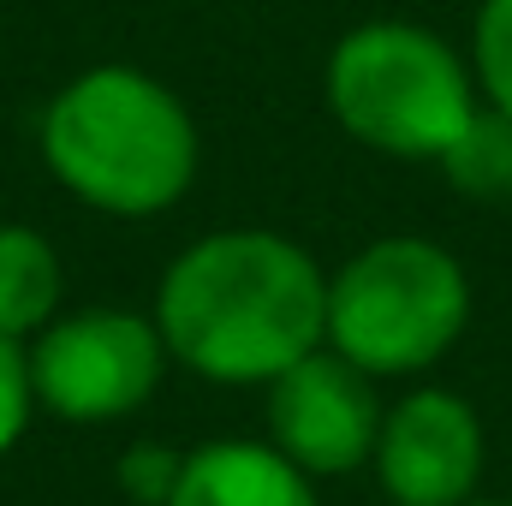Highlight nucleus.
I'll list each match as a JSON object with an SVG mask.
<instances>
[{
    "label": "nucleus",
    "mask_w": 512,
    "mask_h": 506,
    "mask_svg": "<svg viewBox=\"0 0 512 506\" xmlns=\"http://www.w3.org/2000/svg\"><path fill=\"white\" fill-rule=\"evenodd\" d=\"M155 328L167 358H179L191 376L268 387L298 358L328 346V274L286 233H209L167 262Z\"/></svg>",
    "instance_id": "f257e3e1"
},
{
    "label": "nucleus",
    "mask_w": 512,
    "mask_h": 506,
    "mask_svg": "<svg viewBox=\"0 0 512 506\" xmlns=\"http://www.w3.org/2000/svg\"><path fill=\"white\" fill-rule=\"evenodd\" d=\"M42 161L78 203L143 221L191 191L197 120L161 78L137 66H90L48 102Z\"/></svg>",
    "instance_id": "f03ea898"
},
{
    "label": "nucleus",
    "mask_w": 512,
    "mask_h": 506,
    "mask_svg": "<svg viewBox=\"0 0 512 506\" xmlns=\"http://www.w3.org/2000/svg\"><path fill=\"white\" fill-rule=\"evenodd\" d=\"M322 90L340 131L393 161H441L483 108L471 60L447 36L405 18L346 30L328 54Z\"/></svg>",
    "instance_id": "7ed1b4c3"
},
{
    "label": "nucleus",
    "mask_w": 512,
    "mask_h": 506,
    "mask_svg": "<svg viewBox=\"0 0 512 506\" xmlns=\"http://www.w3.org/2000/svg\"><path fill=\"white\" fill-rule=\"evenodd\" d=\"M471 322L465 262L417 233L376 239L328 280V346L364 376L435 370Z\"/></svg>",
    "instance_id": "20e7f679"
},
{
    "label": "nucleus",
    "mask_w": 512,
    "mask_h": 506,
    "mask_svg": "<svg viewBox=\"0 0 512 506\" xmlns=\"http://www.w3.org/2000/svg\"><path fill=\"white\" fill-rule=\"evenodd\" d=\"M167 370V340L155 316L131 310H78L54 316L30 346L36 405L66 423H114L131 417Z\"/></svg>",
    "instance_id": "39448f33"
},
{
    "label": "nucleus",
    "mask_w": 512,
    "mask_h": 506,
    "mask_svg": "<svg viewBox=\"0 0 512 506\" xmlns=\"http://www.w3.org/2000/svg\"><path fill=\"white\" fill-rule=\"evenodd\" d=\"M382 411L376 376L346 364L334 346L298 358L286 376L268 381V441L304 477H352L358 465H370Z\"/></svg>",
    "instance_id": "423d86ee"
},
{
    "label": "nucleus",
    "mask_w": 512,
    "mask_h": 506,
    "mask_svg": "<svg viewBox=\"0 0 512 506\" xmlns=\"http://www.w3.org/2000/svg\"><path fill=\"white\" fill-rule=\"evenodd\" d=\"M483 417L453 387H411L382 411L376 483L393 506H465L483 483Z\"/></svg>",
    "instance_id": "0eeeda50"
},
{
    "label": "nucleus",
    "mask_w": 512,
    "mask_h": 506,
    "mask_svg": "<svg viewBox=\"0 0 512 506\" xmlns=\"http://www.w3.org/2000/svg\"><path fill=\"white\" fill-rule=\"evenodd\" d=\"M167 506H322L316 477H304L274 441H209L185 453Z\"/></svg>",
    "instance_id": "6e6552de"
},
{
    "label": "nucleus",
    "mask_w": 512,
    "mask_h": 506,
    "mask_svg": "<svg viewBox=\"0 0 512 506\" xmlns=\"http://www.w3.org/2000/svg\"><path fill=\"white\" fill-rule=\"evenodd\" d=\"M60 310V256L54 245L24 227V221H0V334L24 340L42 334Z\"/></svg>",
    "instance_id": "1a4fd4ad"
},
{
    "label": "nucleus",
    "mask_w": 512,
    "mask_h": 506,
    "mask_svg": "<svg viewBox=\"0 0 512 506\" xmlns=\"http://www.w3.org/2000/svg\"><path fill=\"white\" fill-rule=\"evenodd\" d=\"M435 167L471 203H512V114L483 102Z\"/></svg>",
    "instance_id": "9d476101"
},
{
    "label": "nucleus",
    "mask_w": 512,
    "mask_h": 506,
    "mask_svg": "<svg viewBox=\"0 0 512 506\" xmlns=\"http://www.w3.org/2000/svg\"><path fill=\"white\" fill-rule=\"evenodd\" d=\"M471 78L489 108L512 114V0H477L471 18Z\"/></svg>",
    "instance_id": "9b49d317"
},
{
    "label": "nucleus",
    "mask_w": 512,
    "mask_h": 506,
    "mask_svg": "<svg viewBox=\"0 0 512 506\" xmlns=\"http://www.w3.org/2000/svg\"><path fill=\"white\" fill-rule=\"evenodd\" d=\"M30 411H36V387H30V352L24 340H6L0 334V459L24 441L30 429Z\"/></svg>",
    "instance_id": "f8f14e48"
},
{
    "label": "nucleus",
    "mask_w": 512,
    "mask_h": 506,
    "mask_svg": "<svg viewBox=\"0 0 512 506\" xmlns=\"http://www.w3.org/2000/svg\"><path fill=\"white\" fill-rule=\"evenodd\" d=\"M179 465H185V453H167V447H131L126 459H120V483H126V495H137V501L167 506L173 483H179Z\"/></svg>",
    "instance_id": "ddd939ff"
},
{
    "label": "nucleus",
    "mask_w": 512,
    "mask_h": 506,
    "mask_svg": "<svg viewBox=\"0 0 512 506\" xmlns=\"http://www.w3.org/2000/svg\"><path fill=\"white\" fill-rule=\"evenodd\" d=\"M465 506H512V501H483V495H477V501H465Z\"/></svg>",
    "instance_id": "4468645a"
}]
</instances>
